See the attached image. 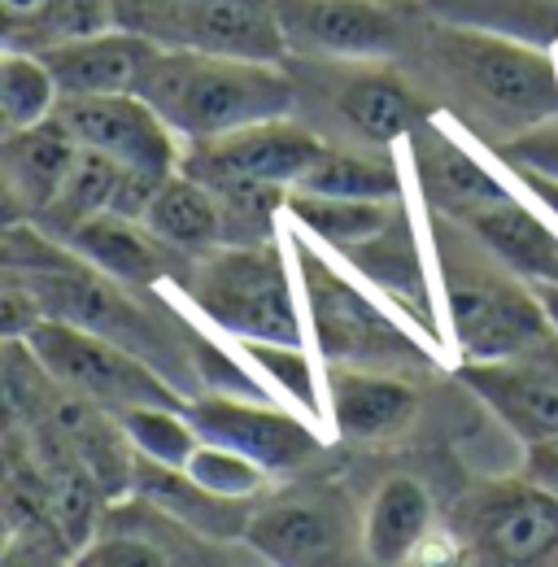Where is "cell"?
Masks as SVG:
<instances>
[{
  "label": "cell",
  "instance_id": "1f68e13d",
  "mask_svg": "<svg viewBox=\"0 0 558 567\" xmlns=\"http://www.w3.org/2000/svg\"><path fill=\"white\" fill-rule=\"evenodd\" d=\"M184 472L223 497H254L267 485V476H271L262 463H254V458H245V454H236L227 445H209V441H202L193 450V458L184 463Z\"/></svg>",
  "mask_w": 558,
  "mask_h": 567
},
{
  "label": "cell",
  "instance_id": "d6a6232c",
  "mask_svg": "<svg viewBox=\"0 0 558 567\" xmlns=\"http://www.w3.org/2000/svg\"><path fill=\"white\" fill-rule=\"evenodd\" d=\"M240 350L249 362H258L271 380L279 384V393H288L297 406L319 411V389H314V371L306 346H271V341H240Z\"/></svg>",
  "mask_w": 558,
  "mask_h": 567
},
{
  "label": "cell",
  "instance_id": "4dcf8cb0",
  "mask_svg": "<svg viewBox=\"0 0 558 567\" xmlns=\"http://www.w3.org/2000/svg\"><path fill=\"white\" fill-rule=\"evenodd\" d=\"M118 424H123L136 454L153 458V463H166V467H184L193 458V450L202 445L188 411H175V406H140V411L118 415Z\"/></svg>",
  "mask_w": 558,
  "mask_h": 567
},
{
  "label": "cell",
  "instance_id": "ffe728a7",
  "mask_svg": "<svg viewBox=\"0 0 558 567\" xmlns=\"http://www.w3.org/2000/svg\"><path fill=\"white\" fill-rule=\"evenodd\" d=\"M332 105H337L341 123L353 127L358 141L384 144V148L411 141V132L423 123L418 96L393 71L345 74L337 83V92H332Z\"/></svg>",
  "mask_w": 558,
  "mask_h": 567
},
{
  "label": "cell",
  "instance_id": "603a6c76",
  "mask_svg": "<svg viewBox=\"0 0 558 567\" xmlns=\"http://www.w3.org/2000/svg\"><path fill=\"white\" fill-rule=\"evenodd\" d=\"M4 49L44 53L114 27V0H0Z\"/></svg>",
  "mask_w": 558,
  "mask_h": 567
},
{
  "label": "cell",
  "instance_id": "7c38bea8",
  "mask_svg": "<svg viewBox=\"0 0 558 567\" xmlns=\"http://www.w3.org/2000/svg\"><path fill=\"white\" fill-rule=\"evenodd\" d=\"M288 49L323 58H389L406 22L393 0H279Z\"/></svg>",
  "mask_w": 558,
  "mask_h": 567
},
{
  "label": "cell",
  "instance_id": "9a60e30c",
  "mask_svg": "<svg viewBox=\"0 0 558 567\" xmlns=\"http://www.w3.org/2000/svg\"><path fill=\"white\" fill-rule=\"evenodd\" d=\"M411 157L418 171V193L432 214L467 223L472 214L488 210L510 197V188L488 171L485 162L458 144L450 132H441L432 118H423L411 132Z\"/></svg>",
  "mask_w": 558,
  "mask_h": 567
},
{
  "label": "cell",
  "instance_id": "d590c367",
  "mask_svg": "<svg viewBox=\"0 0 558 567\" xmlns=\"http://www.w3.org/2000/svg\"><path fill=\"white\" fill-rule=\"evenodd\" d=\"M528 481L558 497V441H537L528 445Z\"/></svg>",
  "mask_w": 558,
  "mask_h": 567
},
{
  "label": "cell",
  "instance_id": "7a4b0ae2",
  "mask_svg": "<svg viewBox=\"0 0 558 567\" xmlns=\"http://www.w3.org/2000/svg\"><path fill=\"white\" fill-rule=\"evenodd\" d=\"M458 218L432 214L436 258L445 271V315L454 328V341L463 350V362H493V358H519L533 350L558 346V332L528 280L493 276L488 262H480Z\"/></svg>",
  "mask_w": 558,
  "mask_h": 567
},
{
  "label": "cell",
  "instance_id": "7402d4cb",
  "mask_svg": "<svg viewBox=\"0 0 558 567\" xmlns=\"http://www.w3.org/2000/svg\"><path fill=\"white\" fill-rule=\"evenodd\" d=\"M432 528L436 515L427 489L415 476H389L362 515V555L371 564H411Z\"/></svg>",
  "mask_w": 558,
  "mask_h": 567
},
{
  "label": "cell",
  "instance_id": "ba28073f",
  "mask_svg": "<svg viewBox=\"0 0 558 567\" xmlns=\"http://www.w3.org/2000/svg\"><path fill=\"white\" fill-rule=\"evenodd\" d=\"M188 420L209 445H227L267 472H297L323 454V436L306 420L271 406L267 398H236V393H197L188 398Z\"/></svg>",
  "mask_w": 558,
  "mask_h": 567
},
{
  "label": "cell",
  "instance_id": "2e32d148",
  "mask_svg": "<svg viewBox=\"0 0 558 567\" xmlns=\"http://www.w3.org/2000/svg\"><path fill=\"white\" fill-rule=\"evenodd\" d=\"M66 245L79 258H87L96 271H105L110 280L127 284V288H153L166 280L184 284L193 271L188 254L166 245L144 218H127L114 210L87 218Z\"/></svg>",
  "mask_w": 558,
  "mask_h": 567
},
{
  "label": "cell",
  "instance_id": "836d02e7",
  "mask_svg": "<svg viewBox=\"0 0 558 567\" xmlns=\"http://www.w3.org/2000/svg\"><path fill=\"white\" fill-rule=\"evenodd\" d=\"M79 564L83 567H166L175 564L162 546H153L148 537H140V533H127V528H110L96 546H87L83 555H79Z\"/></svg>",
  "mask_w": 558,
  "mask_h": 567
},
{
  "label": "cell",
  "instance_id": "30bf717a",
  "mask_svg": "<svg viewBox=\"0 0 558 567\" xmlns=\"http://www.w3.org/2000/svg\"><path fill=\"white\" fill-rule=\"evenodd\" d=\"M319 153H323V141L310 127H301V123H292L283 114V118H267V123L227 132L218 141L188 144L179 171H188L202 184H218V179H262V184L292 188Z\"/></svg>",
  "mask_w": 558,
  "mask_h": 567
},
{
  "label": "cell",
  "instance_id": "f546056e",
  "mask_svg": "<svg viewBox=\"0 0 558 567\" xmlns=\"http://www.w3.org/2000/svg\"><path fill=\"white\" fill-rule=\"evenodd\" d=\"M223 206V236L227 245H267L276 240V214L288 206L283 184L262 179H218L206 184Z\"/></svg>",
  "mask_w": 558,
  "mask_h": 567
},
{
  "label": "cell",
  "instance_id": "6da1fadb",
  "mask_svg": "<svg viewBox=\"0 0 558 567\" xmlns=\"http://www.w3.org/2000/svg\"><path fill=\"white\" fill-rule=\"evenodd\" d=\"M136 96H144L162 123L188 144L283 118L297 105V87L279 71V62L197 49H162L140 74Z\"/></svg>",
  "mask_w": 558,
  "mask_h": 567
},
{
  "label": "cell",
  "instance_id": "e0dca14e",
  "mask_svg": "<svg viewBox=\"0 0 558 567\" xmlns=\"http://www.w3.org/2000/svg\"><path fill=\"white\" fill-rule=\"evenodd\" d=\"M157 53L162 44L132 27H105L96 35H79L58 49H44L40 58L49 62L62 96H114V92H136L140 74L148 71Z\"/></svg>",
  "mask_w": 558,
  "mask_h": 567
},
{
  "label": "cell",
  "instance_id": "cb8c5ba5",
  "mask_svg": "<svg viewBox=\"0 0 558 567\" xmlns=\"http://www.w3.org/2000/svg\"><path fill=\"white\" fill-rule=\"evenodd\" d=\"M144 223H148L166 245H175V249L188 254V258H206V254L227 245L218 197L209 193L202 179H193L188 171H175V175L157 188V197H153L148 210H144Z\"/></svg>",
  "mask_w": 558,
  "mask_h": 567
},
{
  "label": "cell",
  "instance_id": "52a82bcc",
  "mask_svg": "<svg viewBox=\"0 0 558 567\" xmlns=\"http://www.w3.org/2000/svg\"><path fill=\"white\" fill-rule=\"evenodd\" d=\"M458 542L472 564H550L558 559V497L537 481L488 485L463 506Z\"/></svg>",
  "mask_w": 558,
  "mask_h": 567
},
{
  "label": "cell",
  "instance_id": "3957f363",
  "mask_svg": "<svg viewBox=\"0 0 558 567\" xmlns=\"http://www.w3.org/2000/svg\"><path fill=\"white\" fill-rule=\"evenodd\" d=\"M197 315L236 341L306 346V323L297 315L292 280L276 240L267 245H223L193 262L184 280Z\"/></svg>",
  "mask_w": 558,
  "mask_h": 567
},
{
  "label": "cell",
  "instance_id": "d4e9b609",
  "mask_svg": "<svg viewBox=\"0 0 558 567\" xmlns=\"http://www.w3.org/2000/svg\"><path fill=\"white\" fill-rule=\"evenodd\" d=\"M292 188L353 197V202H402V166L384 144H358V148L323 144V153L306 166V175Z\"/></svg>",
  "mask_w": 558,
  "mask_h": 567
},
{
  "label": "cell",
  "instance_id": "8fae6325",
  "mask_svg": "<svg viewBox=\"0 0 558 567\" xmlns=\"http://www.w3.org/2000/svg\"><path fill=\"white\" fill-rule=\"evenodd\" d=\"M349 502L332 489L319 494H292L279 497L271 506L254 511L245 546L283 567H310V564H341L349 559Z\"/></svg>",
  "mask_w": 558,
  "mask_h": 567
},
{
  "label": "cell",
  "instance_id": "4316f807",
  "mask_svg": "<svg viewBox=\"0 0 558 567\" xmlns=\"http://www.w3.org/2000/svg\"><path fill=\"white\" fill-rule=\"evenodd\" d=\"M393 206L397 202H353V197H328V193H306V188H288V206L283 214L319 236L323 245L332 249H353L371 236H380L389 223H393Z\"/></svg>",
  "mask_w": 558,
  "mask_h": 567
},
{
  "label": "cell",
  "instance_id": "5b68a950",
  "mask_svg": "<svg viewBox=\"0 0 558 567\" xmlns=\"http://www.w3.org/2000/svg\"><path fill=\"white\" fill-rule=\"evenodd\" d=\"M22 341H27L31 354L40 358V367L49 371L53 384L96 402L110 415H127L140 406L188 411V393L175 389L148 358H140L136 350H127L110 337H96L79 323L44 315Z\"/></svg>",
  "mask_w": 558,
  "mask_h": 567
},
{
  "label": "cell",
  "instance_id": "ac0fdd59",
  "mask_svg": "<svg viewBox=\"0 0 558 567\" xmlns=\"http://www.w3.org/2000/svg\"><path fill=\"white\" fill-rule=\"evenodd\" d=\"M79 157V141L66 132V123L53 114L35 127L9 132L0 148V171H4V202L9 223H35L62 193L70 166Z\"/></svg>",
  "mask_w": 558,
  "mask_h": 567
},
{
  "label": "cell",
  "instance_id": "44dd1931",
  "mask_svg": "<svg viewBox=\"0 0 558 567\" xmlns=\"http://www.w3.org/2000/svg\"><path fill=\"white\" fill-rule=\"evenodd\" d=\"M463 227L476 231V240L502 267H510L519 280L558 284V236L528 206H519L515 197L472 214Z\"/></svg>",
  "mask_w": 558,
  "mask_h": 567
},
{
  "label": "cell",
  "instance_id": "5bb4252c",
  "mask_svg": "<svg viewBox=\"0 0 558 567\" xmlns=\"http://www.w3.org/2000/svg\"><path fill=\"white\" fill-rule=\"evenodd\" d=\"M328 415L345 441H389L418 415V393L402 371L362 367V362H328L323 380Z\"/></svg>",
  "mask_w": 558,
  "mask_h": 567
},
{
  "label": "cell",
  "instance_id": "8992f818",
  "mask_svg": "<svg viewBox=\"0 0 558 567\" xmlns=\"http://www.w3.org/2000/svg\"><path fill=\"white\" fill-rule=\"evenodd\" d=\"M297 271L310 297V323L319 354L328 362H362V367H389L423 362V350L393 323L384 306H375L358 284L337 276L310 245H297Z\"/></svg>",
  "mask_w": 558,
  "mask_h": 567
},
{
  "label": "cell",
  "instance_id": "277c9868",
  "mask_svg": "<svg viewBox=\"0 0 558 567\" xmlns=\"http://www.w3.org/2000/svg\"><path fill=\"white\" fill-rule=\"evenodd\" d=\"M432 62L450 74L472 105H480L488 123L528 132L558 114L555 62L519 40L488 31H432Z\"/></svg>",
  "mask_w": 558,
  "mask_h": 567
},
{
  "label": "cell",
  "instance_id": "f1b7e54d",
  "mask_svg": "<svg viewBox=\"0 0 558 567\" xmlns=\"http://www.w3.org/2000/svg\"><path fill=\"white\" fill-rule=\"evenodd\" d=\"M58 101H62L58 79H53L49 62L40 53L4 49V58H0V123H4V136L53 118Z\"/></svg>",
  "mask_w": 558,
  "mask_h": 567
},
{
  "label": "cell",
  "instance_id": "d6986e66",
  "mask_svg": "<svg viewBox=\"0 0 558 567\" xmlns=\"http://www.w3.org/2000/svg\"><path fill=\"white\" fill-rule=\"evenodd\" d=\"M132 489L140 497H148L153 506H162L184 528H193L197 537H209V542H245L249 519H254L249 497L214 494L202 481H193L184 467H166V463H153L144 454H136Z\"/></svg>",
  "mask_w": 558,
  "mask_h": 567
},
{
  "label": "cell",
  "instance_id": "83f0119b",
  "mask_svg": "<svg viewBox=\"0 0 558 567\" xmlns=\"http://www.w3.org/2000/svg\"><path fill=\"white\" fill-rule=\"evenodd\" d=\"M118 179H123V166H118L114 157H105V153L79 144V157H74V166H70L62 193L53 197L49 210L35 218V227L66 245L87 218H96V214H105L114 206Z\"/></svg>",
  "mask_w": 558,
  "mask_h": 567
},
{
  "label": "cell",
  "instance_id": "e575fe53",
  "mask_svg": "<svg viewBox=\"0 0 558 567\" xmlns=\"http://www.w3.org/2000/svg\"><path fill=\"white\" fill-rule=\"evenodd\" d=\"M497 157L515 171H537L546 179H558V114L519 132L515 144H497Z\"/></svg>",
  "mask_w": 558,
  "mask_h": 567
},
{
  "label": "cell",
  "instance_id": "74e56055",
  "mask_svg": "<svg viewBox=\"0 0 558 567\" xmlns=\"http://www.w3.org/2000/svg\"><path fill=\"white\" fill-rule=\"evenodd\" d=\"M533 288H537V297H541V306H546V315H550L558 332V284H533Z\"/></svg>",
  "mask_w": 558,
  "mask_h": 567
},
{
  "label": "cell",
  "instance_id": "4fadbf2b",
  "mask_svg": "<svg viewBox=\"0 0 558 567\" xmlns=\"http://www.w3.org/2000/svg\"><path fill=\"white\" fill-rule=\"evenodd\" d=\"M458 380L510 427L519 441H558V354L533 350L493 362H458Z\"/></svg>",
  "mask_w": 558,
  "mask_h": 567
},
{
  "label": "cell",
  "instance_id": "484cf974",
  "mask_svg": "<svg viewBox=\"0 0 558 567\" xmlns=\"http://www.w3.org/2000/svg\"><path fill=\"white\" fill-rule=\"evenodd\" d=\"M345 258L349 262H358V271L375 284L384 297H393V306H406L427 332H436V323H432V306H427V292H423L418 254L397 223H389L380 236H371V240H362V245L345 249Z\"/></svg>",
  "mask_w": 558,
  "mask_h": 567
},
{
  "label": "cell",
  "instance_id": "9c48e42d",
  "mask_svg": "<svg viewBox=\"0 0 558 567\" xmlns=\"http://www.w3.org/2000/svg\"><path fill=\"white\" fill-rule=\"evenodd\" d=\"M66 132L83 148H96L114 157L123 171H148V175H175L184 153L175 144V132L162 123V114L136 96V92H114V96H62L53 110Z\"/></svg>",
  "mask_w": 558,
  "mask_h": 567
},
{
  "label": "cell",
  "instance_id": "8d00e7d4",
  "mask_svg": "<svg viewBox=\"0 0 558 567\" xmlns=\"http://www.w3.org/2000/svg\"><path fill=\"white\" fill-rule=\"evenodd\" d=\"M515 175H519L537 197H546V206L558 214V179H546V175H537V171H515Z\"/></svg>",
  "mask_w": 558,
  "mask_h": 567
}]
</instances>
